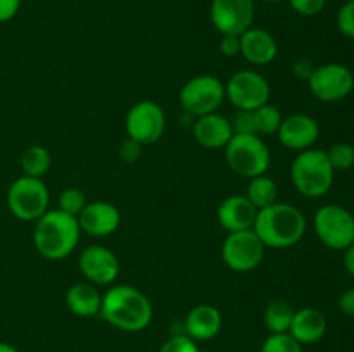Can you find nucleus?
Instances as JSON below:
<instances>
[{"label":"nucleus","mask_w":354,"mask_h":352,"mask_svg":"<svg viewBox=\"0 0 354 352\" xmlns=\"http://www.w3.org/2000/svg\"><path fill=\"white\" fill-rule=\"evenodd\" d=\"M221 326H223V317L220 309L211 304H199L190 309L183 323L185 335L196 342L211 340L220 333Z\"/></svg>","instance_id":"21"},{"label":"nucleus","mask_w":354,"mask_h":352,"mask_svg":"<svg viewBox=\"0 0 354 352\" xmlns=\"http://www.w3.org/2000/svg\"><path fill=\"white\" fill-rule=\"evenodd\" d=\"M337 30L344 37L354 38V0L342 3L337 12Z\"/></svg>","instance_id":"32"},{"label":"nucleus","mask_w":354,"mask_h":352,"mask_svg":"<svg viewBox=\"0 0 354 352\" xmlns=\"http://www.w3.org/2000/svg\"><path fill=\"white\" fill-rule=\"evenodd\" d=\"M256 214H258V209L249 202L248 197L230 195L221 200L216 216L221 228L232 233V231L252 230Z\"/></svg>","instance_id":"18"},{"label":"nucleus","mask_w":354,"mask_h":352,"mask_svg":"<svg viewBox=\"0 0 354 352\" xmlns=\"http://www.w3.org/2000/svg\"><path fill=\"white\" fill-rule=\"evenodd\" d=\"M100 316L121 331L135 333L151 324L154 309L142 290L127 285H113L102 295Z\"/></svg>","instance_id":"1"},{"label":"nucleus","mask_w":354,"mask_h":352,"mask_svg":"<svg viewBox=\"0 0 354 352\" xmlns=\"http://www.w3.org/2000/svg\"><path fill=\"white\" fill-rule=\"evenodd\" d=\"M225 97V83L213 75H199L190 78L178 93L182 109L190 116H206L218 113Z\"/></svg>","instance_id":"8"},{"label":"nucleus","mask_w":354,"mask_h":352,"mask_svg":"<svg viewBox=\"0 0 354 352\" xmlns=\"http://www.w3.org/2000/svg\"><path fill=\"white\" fill-rule=\"evenodd\" d=\"M220 50L225 57H237V55H241V37L221 35Z\"/></svg>","instance_id":"34"},{"label":"nucleus","mask_w":354,"mask_h":352,"mask_svg":"<svg viewBox=\"0 0 354 352\" xmlns=\"http://www.w3.org/2000/svg\"><path fill=\"white\" fill-rule=\"evenodd\" d=\"M21 171L24 176L41 178L52 166V155L44 145H30L21 154Z\"/></svg>","instance_id":"24"},{"label":"nucleus","mask_w":354,"mask_h":352,"mask_svg":"<svg viewBox=\"0 0 354 352\" xmlns=\"http://www.w3.org/2000/svg\"><path fill=\"white\" fill-rule=\"evenodd\" d=\"M234 135H258L256 131L254 110H237L234 119H230Z\"/></svg>","instance_id":"31"},{"label":"nucleus","mask_w":354,"mask_h":352,"mask_svg":"<svg viewBox=\"0 0 354 352\" xmlns=\"http://www.w3.org/2000/svg\"><path fill=\"white\" fill-rule=\"evenodd\" d=\"M78 266L86 282L93 285H113L121 271L118 255L104 245H88L82 251Z\"/></svg>","instance_id":"14"},{"label":"nucleus","mask_w":354,"mask_h":352,"mask_svg":"<svg viewBox=\"0 0 354 352\" xmlns=\"http://www.w3.org/2000/svg\"><path fill=\"white\" fill-rule=\"evenodd\" d=\"M254 12V0H213L209 9L214 30L235 37L252 28Z\"/></svg>","instance_id":"13"},{"label":"nucleus","mask_w":354,"mask_h":352,"mask_svg":"<svg viewBox=\"0 0 354 352\" xmlns=\"http://www.w3.org/2000/svg\"><path fill=\"white\" fill-rule=\"evenodd\" d=\"M327 317L317 307H303L294 311L292 321L287 333L296 338L301 345L320 342L327 333Z\"/></svg>","instance_id":"20"},{"label":"nucleus","mask_w":354,"mask_h":352,"mask_svg":"<svg viewBox=\"0 0 354 352\" xmlns=\"http://www.w3.org/2000/svg\"><path fill=\"white\" fill-rule=\"evenodd\" d=\"M142 154V145L137 144L135 140L127 137V140H123V144L120 145V157L124 162H135Z\"/></svg>","instance_id":"35"},{"label":"nucleus","mask_w":354,"mask_h":352,"mask_svg":"<svg viewBox=\"0 0 354 352\" xmlns=\"http://www.w3.org/2000/svg\"><path fill=\"white\" fill-rule=\"evenodd\" d=\"M50 193L41 178L19 176L7 190V207L19 221H37L48 211Z\"/></svg>","instance_id":"6"},{"label":"nucleus","mask_w":354,"mask_h":352,"mask_svg":"<svg viewBox=\"0 0 354 352\" xmlns=\"http://www.w3.org/2000/svg\"><path fill=\"white\" fill-rule=\"evenodd\" d=\"M158 352H201L197 342L192 340L189 335H173L165 344L159 347Z\"/></svg>","instance_id":"30"},{"label":"nucleus","mask_w":354,"mask_h":352,"mask_svg":"<svg viewBox=\"0 0 354 352\" xmlns=\"http://www.w3.org/2000/svg\"><path fill=\"white\" fill-rule=\"evenodd\" d=\"M261 352H303V345L289 333H270L263 342Z\"/></svg>","instance_id":"29"},{"label":"nucleus","mask_w":354,"mask_h":352,"mask_svg":"<svg viewBox=\"0 0 354 352\" xmlns=\"http://www.w3.org/2000/svg\"><path fill=\"white\" fill-rule=\"evenodd\" d=\"M265 2H280V0H265Z\"/></svg>","instance_id":"41"},{"label":"nucleus","mask_w":354,"mask_h":352,"mask_svg":"<svg viewBox=\"0 0 354 352\" xmlns=\"http://www.w3.org/2000/svg\"><path fill=\"white\" fill-rule=\"evenodd\" d=\"M78 217L62 213L61 209H48L35 221L33 245L41 257L48 261L66 259L80 242Z\"/></svg>","instance_id":"3"},{"label":"nucleus","mask_w":354,"mask_h":352,"mask_svg":"<svg viewBox=\"0 0 354 352\" xmlns=\"http://www.w3.org/2000/svg\"><path fill=\"white\" fill-rule=\"evenodd\" d=\"M80 230L95 238L113 235L121 224V213L114 204L106 200L86 202L85 209L78 216Z\"/></svg>","instance_id":"16"},{"label":"nucleus","mask_w":354,"mask_h":352,"mask_svg":"<svg viewBox=\"0 0 354 352\" xmlns=\"http://www.w3.org/2000/svg\"><path fill=\"white\" fill-rule=\"evenodd\" d=\"M335 171L328 162L325 150L308 148L297 152L290 164V179L297 192L308 199H320L327 195L334 185Z\"/></svg>","instance_id":"4"},{"label":"nucleus","mask_w":354,"mask_h":352,"mask_svg":"<svg viewBox=\"0 0 354 352\" xmlns=\"http://www.w3.org/2000/svg\"><path fill=\"white\" fill-rule=\"evenodd\" d=\"M308 86L322 102H341L354 90V75L348 66L328 62L313 69Z\"/></svg>","instance_id":"12"},{"label":"nucleus","mask_w":354,"mask_h":352,"mask_svg":"<svg viewBox=\"0 0 354 352\" xmlns=\"http://www.w3.org/2000/svg\"><path fill=\"white\" fill-rule=\"evenodd\" d=\"M337 307L342 314L354 317V289H348L339 295Z\"/></svg>","instance_id":"36"},{"label":"nucleus","mask_w":354,"mask_h":352,"mask_svg":"<svg viewBox=\"0 0 354 352\" xmlns=\"http://www.w3.org/2000/svg\"><path fill=\"white\" fill-rule=\"evenodd\" d=\"M21 0H0V23H7L17 14Z\"/></svg>","instance_id":"37"},{"label":"nucleus","mask_w":354,"mask_h":352,"mask_svg":"<svg viewBox=\"0 0 354 352\" xmlns=\"http://www.w3.org/2000/svg\"><path fill=\"white\" fill-rule=\"evenodd\" d=\"M290 7L301 16H317L325 9L327 0H289Z\"/></svg>","instance_id":"33"},{"label":"nucleus","mask_w":354,"mask_h":352,"mask_svg":"<svg viewBox=\"0 0 354 352\" xmlns=\"http://www.w3.org/2000/svg\"><path fill=\"white\" fill-rule=\"evenodd\" d=\"M280 144L294 152H303L313 148L320 137V126L315 117L308 114L296 113L283 117L279 131H277Z\"/></svg>","instance_id":"15"},{"label":"nucleus","mask_w":354,"mask_h":352,"mask_svg":"<svg viewBox=\"0 0 354 352\" xmlns=\"http://www.w3.org/2000/svg\"><path fill=\"white\" fill-rule=\"evenodd\" d=\"M245 197L249 202L256 207L258 211L265 209V207L272 206L277 202L279 197V186H277L275 179L270 178L266 175L254 176L249 179L248 190H245Z\"/></svg>","instance_id":"23"},{"label":"nucleus","mask_w":354,"mask_h":352,"mask_svg":"<svg viewBox=\"0 0 354 352\" xmlns=\"http://www.w3.org/2000/svg\"><path fill=\"white\" fill-rule=\"evenodd\" d=\"M279 45L270 31L261 28H249L241 35V55L254 66H266L275 61Z\"/></svg>","instance_id":"19"},{"label":"nucleus","mask_w":354,"mask_h":352,"mask_svg":"<svg viewBox=\"0 0 354 352\" xmlns=\"http://www.w3.org/2000/svg\"><path fill=\"white\" fill-rule=\"evenodd\" d=\"M265 245L252 230L232 231L221 245V259L235 273H249L261 264Z\"/></svg>","instance_id":"10"},{"label":"nucleus","mask_w":354,"mask_h":352,"mask_svg":"<svg viewBox=\"0 0 354 352\" xmlns=\"http://www.w3.org/2000/svg\"><path fill=\"white\" fill-rule=\"evenodd\" d=\"M282 113L279 107L272 106V104H265V106L254 109V121H256V131L258 135H273L279 131L280 124H282Z\"/></svg>","instance_id":"26"},{"label":"nucleus","mask_w":354,"mask_h":352,"mask_svg":"<svg viewBox=\"0 0 354 352\" xmlns=\"http://www.w3.org/2000/svg\"><path fill=\"white\" fill-rule=\"evenodd\" d=\"M306 216L299 207L286 202H275L258 211L252 231L266 248H289L303 240L306 233Z\"/></svg>","instance_id":"2"},{"label":"nucleus","mask_w":354,"mask_h":352,"mask_svg":"<svg viewBox=\"0 0 354 352\" xmlns=\"http://www.w3.org/2000/svg\"><path fill=\"white\" fill-rule=\"evenodd\" d=\"M66 306L75 316L92 317L100 314L102 306V295L97 286L90 282L73 283L66 292Z\"/></svg>","instance_id":"22"},{"label":"nucleus","mask_w":354,"mask_h":352,"mask_svg":"<svg viewBox=\"0 0 354 352\" xmlns=\"http://www.w3.org/2000/svg\"><path fill=\"white\" fill-rule=\"evenodd\" d=\"M227 166L242 178L266 175L272 164V152L259 135H234L225 147Z\"/></svg>","instance_id":"5"},{"label":"nucleus","mask_w":354,"mask_h":352,"mask_svg":"<svg viewBox=\"0 0 354 352\" xmlns=\"http://www.w3.org/2000/svg\"><path fill=\"white\" fill-rule=\"evenodd\" d=\"M344 257H342V264H344V269L349 273V275L354 276V244L349 245L348 248H344Z\"/></svg>","instance_id":"39"},{"label":"nucleus","mask_w":354,"mask_h":352,"mask_svg":"<svg viewBox=\"0 0 354 352\" xmlns=\"http://www.w3.org/2000/svg\"><path fill=\"white\" fill-rule=\"evenodd\" d=\"M325 154H327L334 171H346L354 166V145L351 144L339 141V144L332 145Z\"/></svg>","instance_id":"27"},{"label":"nucleus","mask_w":354,"mask_h":352,"mask_svg":"<svg viewBox=\"0 0 354 352\" xmlns=\"http://www.w3.org/2000/svg\"><path fill=\"white\" fill-rule=\"evenodd\" d=\"M313 228L318 240L330 251H344L354 244V216L339 204H327L315 213Z\"/></svg>","instance_id":"7"},{"label":"nucleus","mask_w":354,"mask_h":352,"mask_svg":"<svg viewBox=\"0 0 354 352\" xmlns=\"http://www.w3.org/2000/svg\"><path fill=\"white\" fill-rule=\"evenodd\" d=\"M225 97L237 110H254L270 100V83L252 69L237 71L225 83Z\"/></svg>","instance_id":"11"},{"label":"nucleus","mask_w":354,"mask_h":352,"mask_svg":"<svg viewBox=\"0 0 354 352\" xmlns=\"http://www.w3.org/2000/svg\"><path fill=\"white\" fill-rule=\"evenodd\" d=\"M86 202H88V200H86L85 193L80 188L71 186V188H66L61 192V195H59L57 199V209H61L62 213L78 217L80 213L85 209Z\"/></svg>","instance_id":"28"},{"label":"nucleus","mask_w":354,"mask_h":352,"mask_svg":"<svg viewBox=\"0 0 354 352\" xmlns=\"http://www.w3.org/2000/svg\"><path fill=\"white\" fill-rule=\"evenodd\" d=\"M294 309L290 304L286 300H272L266 306L263 320H265V326L268 328L270 333H287L292 321Z\"/></svg>","instance_id":"25"},{"label":"nucleus","mask_w":354,"mask_h":352,"mask_svg":"<svg viewBox=\"0 0 354 352\" xmlns=\"http://www.w3.org/2000/svg\"><path fill=\"white\" fill-rule=\"evenodd\" d=\"M0 352H19L14 345L7 344V342H0Z\"/></svg>","instance_id":"40"},{"label":"nucleus","mask_w":354,"mask_h":352,"mask_svg":"<svg viewBox=\"0 0 354 352\" xmlns=\"http://www.w3.org/2000/svg\"><path fill=\"white\" fill-rule=\"evenodd\" d=\"M127 137L140 145H152L161 140L166 131V114L158 102L140 100L133 104L124 117Z\"/></svg>","instance_id":"9"},{"label":"nucleus","mask_w":354,"mask_h":352,"mask_svg":"<svg viewBox=\"0 0 354 352\" xmlns=\"http://www.w3.org/2000/svg\"><path fill=\"white\" fill-rule=\"evenodd\" d=\"M313 69H315V66L311 64L308 59H297V61L292 64L294 76H296V78H299V79H304V81H308V79H310Z\"/></svg>","instance_id":"38"},{"label":"nucleus","mask_w":354,"mask_h":352,"mask_svg":"<svg viewBox=\"0 0 354 352\" xmlns=\"http://www.w3.org/2000/svg\"><path fill=\"white\" fill-rule=\"evenodd\" d=\"M192 133L197 144L204 148H209V150L225 148L230 138L234 137L230 119L220 113H211L206 116L196 117Z\"/></svg>","instance_id":"17"}]
</instances>
